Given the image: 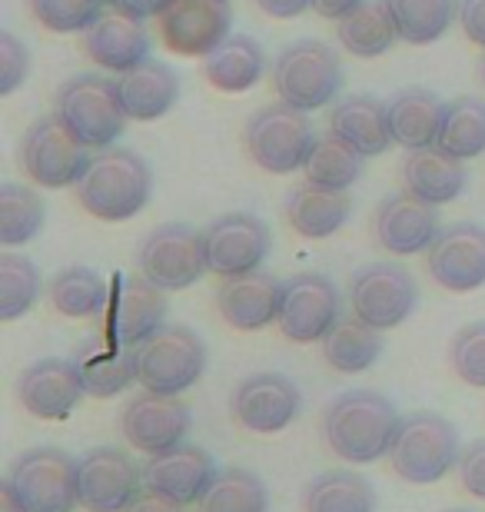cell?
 <instances>
[{
  "mask_svg": "<svg viewBox=\"0 0 485 512\" xmlns=\"http://www.w3.org/2000/svg\"><path fill=\"white\" fill-rule=\"evenodd\" d=\"M123 439L143 456H160L180 446L190 433V409L180 396H163L143 389L123 406Z\"/></svg>",
  "mask_w": 485,
  "mask_h": 512,
  "instance_id": "e0dca14e",
  "label": "cell"
},
{
  "mask_svg": "<svg viewBox=\"0 0 485 512\" xmlns=\"http://www.w3.org/2000/svg\"><path fill=\"white\" fill-rule=\"evenodd\" d=\"M27 7L50 34H84L103 14L100 0H27Z\"/></svg>",
  "mask_w": 485,
  "mask_h": 512,
  "instance_id": "b9f144b4",
  "label": "cell"
},
{
  "mask_svg": "<svg viewBox=\"0 0 485 512\" xmlns=\"http://www.w3.org/2000/svg\"><path fill=\"white\" fill-rule=\"evenodd\" d=\"M140 273L160 290L177 293L193 286L200 276L210 270L206 266V243L203 230H193L187 223H163L150 230L140 243L137 253Z\"/></svg>",
  "mask_w": 485,
  "mask_h": 512,
  "instance_id": "8fae6325",
  "label": "cell"
},
{
  "mask_svg": "<svg viewBox=\"0 0 485 512\" xmlns=\"http://www.w3.org/2000/svg\"><path fill=\"white\" fill-rule=\"evenodd\" d=\"M459 483L469 496L485 499V439H476L466 446V453L459 456Z\"/></svg>",
  "mask_w": 485,
  "mask_h": 512,
  "instance_id": "f6af8a7d",
  "label": "cell"
},
{
  "mask_svg": "<svg viewBox=\"0 0 485 512\" xmlns=\"http://www.w3.org/2000/svg\"><path fill=\"white\" fill-rule=\"evenodd\" d=\"M353 213V200L346 190H323L316 183H303L286 197V220L303 240H329L343 230Z\"/></svg>",
  "mask_w": 485,
  "mask_h": 512,
  "instance_id": "f546056e",
  "label": "cell"
},
{
  "mask_svg": "<svg viewBox=\"0 0 485 512\" xmlns=\"http://www.w3.org/2000/svg\"><path fill=\"white\" fill-rule=\"evenodd\" d=\"M50 306L67 320H94L110 303V286L90 266H64L47 283Z\"/></svg>",
  "mask_w": 485,
  "mask_h": 512,
  "instance_id": "d6a6232c",
  "label": "cell"
},
{
  "mask_svg": "<svg viewBox=\"0 0 485 512\" xmlns=\"http://www.w3.org/2000/svg\"><path fill=\"white\" fill-rule=\"evenodd\" d=\"M150 193L153 177L147 160L130 147L97 150L77 183V203L103 223L133 220L150 203Z\"/></svg>",
  "mask_w": 485,
  "mask_h": 512,
  "instance_id": "7a4b0ae2",
  "label": "cell"
},
{
  "mask_svg": "<svg viewBox=\"0 0 485 512\" xmlns=\"http://www.w3.org/2000/svg\"><path fill=\"white\" fill-rule=\"evenodd\" d=\"M90 147H84L70 127L54 117H40L37 124H30L27 133L20 137L17 163L20 173L47 190H67L77 187L80 177L90 167Z\"/></svg>",
  "mask_w": 485,
  "mask_h": 512,
  "instance_id": "8992f818",
  "label": "cell"
},
{
  "mask_svg": "<svg viewBox=\"0 0 485 512\" xmlns=\"http://www.w3.org/2000/svg\"><path fill=\"white\" fill-rule=\"evenodd\" d=\"M346 70L343 60L323 40H296L276 57L273 67V90L283 104L296 110H319L329 107L343 94Z\"/></svg>",
  "mask_w": 485,
  "mask_h": 512,
  "instance_id": "5b68a950",
  "label": "cell"
},
{
  "mask_svg": "<svg viewBox=\"0 0 485 512\" xmlns=\"http://www.w3.org/2000/svg\"><path fill=\"white\" fill-rule=\"evenodd\" d=\"M246 153L253 163L266 173H293L306 163L309 150L316 143L313 124H309L306 110H296L290 104H266L246 120L243 130Z\"/></svg>",
  "mask_w": 485,
  "mask_h": 512,
  "instance_id": "52a82bcc",
  "label": "cell"
},
{
  "mask_svg": "<svg viewBox=\"0 0 485 512\" xmlns=\"http://www.w3.org/2000/svg\"><path fill=\"white\" fill-rule=\"evenodd\" d=\"M266 54L253 37L230 34L213 54L203 57V77L206 84L220 94H246L263 80Z\"/></svg>",
  "mask_w": 485,
  "mask_h": 512,
  "instance_id": "4dcf8cb0",
  "label": "cell"
},
{
  "mask_svg": "<svg viewBox=\"0 0 485 512\" xmlns=\"http://www.w3.org/2000/svg\"><path fill=\"white\" fill-rule=\"evenodd\" d=\"M27 77H30V50L10 30H0V97H10Z\"/></svg>",
  "mask_w": 485,
  "mask_h": 512,
  "instance_id": "ee69618b",
  "label": "cell"
},
{
  "mask_svg": "<svg viewBox=\"0 0 485 512\" xmlns=\"http://www.w3.org/2000/svg\"><path fill=\"white\" fill-rule=\"evenodd\" d=\"M392 24H396L399 40L416 47L436 44L439 37H446L452 20H459L456 0H383Z\"/></svg>",
  "mask_w": 485,
  "mask_h": 512,
  "instance_id": "d590c367",
  "label": "cell"
},
{
  "mask_svg": "<svg viewBox=\"0 0 485 512\" xmlns=\"http://www.w3.org/2000/svg\"><path fill=\"white\" fill-rule=\"evenodd\" d=\"M260 10L266 17H276V20H293L299 17L303 10L313 7V0H256Z\"/></svg>",
  "mask_w": 485,
  "mask_h": 512,
  "instance_id": "c3c4849f",
  "label": "cell"
},
{
  "mask_svg": "<svg viewBox=\"0 0 485 512\" xmlns=\"http://www.w3.org/2000/svg\"><path fill=\"white\" fill-rule=\"evenodd\" d=\"M419 303V286L412 280L406 266L383 260L363 266L353 280H349V306L353 316L376 330H396L406 323Z\"/></svg>",
  "mask_w": 485,
  "mask_h": 512,
  "instance_id": "30bf717a",
  "label": "cell"
},
{
  "mask_svg": "<svg viewBox=\"0 0 485 512\" xmlns=\"http://www.w3.org/2000/svg\"><path fill=\"white\" fill-rule=\"evenodd\" d=\"M127 512H187V506H180V503H173V499H167V496L143 489V493L127 506Z\"/></svg>",
  "mask_w": 485,
  "mask_h": 512,
  "instance_id": "7dc6e473",
  "label": "cell"
},
{
  "mask_svg": "<svg viewBox=\"0 0 485 512\" xmlns=\"http://www.w3.org/2000/svg\"><path fill=\"white\" fill-rule=\"evenodd\" d=\"M163 47L180 57H206L230 37V0H170L157 17Z\"/></svg>",
  "mask_w": 485,
  "mask_h": 512,
  "instance_id": "5bb4252c",
  "label": "cell"
},
{
  "mask_svg": "<svg viewBox=\"0 0 485 512\" xmlns=\"http://www.w3.org/2000/svg\"><path fill=\"white\" fill-rule=\"evenodd\" d=\"M459 27L469 44L485 50V0H459Z\"/></svg>",
  "mask_w": 485,
  "mask_h": 512,
  "instance_id": "bcb514c9",
  "label": "cell"
},
{
  "mask_svg": "<svg viewBox=\"0 0 485 512\" xmlns=\"http://www.w3.org/2000/svg\"><path fill=\"white\" fill-rule=\"evenodd\" d=\"M140 386L150 393L180 396L200 383L206 346L187 326H163L140 346Z\"/></svg>",
  "mask_w": 485,
  "mask_h": 512,
  "instance_id": "9c48e42d",
  "label": "cell"
},
{
  "mask_svg": "<svg viewBox=\"0 0 485 512\" xmlns=\"http://www.w3.org/2000/svg\"><path fill=\"white\" fill-rule=\"evenodd\" d=\"M459 433L439 413H412L399 423L389 463L402 483L432 486L459 466Z\"/></svg>",
  "mask_w": 485,
  "mask_h": 512,
  "instance_id": "277c9868",
  "label": "cell"
},
{
  "mask_svg": "<svg viewBox=\"0 0 485 512\" xmlns=\"http://www.w3.org/2000/svg\"><path fill=\"white\" fill-rule=\"evenodd\" d=\"M339 310H343V300L329 276L296 273L293 280L283 283V306L276 326L290 343H323L326 333L343 320Z\"/></svg>",
  "mask_w": 485,
  "mask_h": 512,
  "instance_id": "7c38bea8",
  "label": "cell"
},
{
  "mask_svg": "<svg viewBox=\"0 0 485 512\" xmlns=\"http://www.w3.org/2000/svg\"><path fill=\"white\" fill-rule=\"evenodd\" d=\"M84 396H87L84 376H80L74 360L47 356V360L30 363L17 380L20 406H24L34 419H47V423L67 419L80 406Z\"/></svg>",
  "mask_w": 485,
  "mask_h": 512,
  "instance_id": "ffe728a7",
  "label": "cell"
},
{
  "mask_svg": "<svg viewBox=\"0 0 485 512\" xmlns=\"http://www.w3.org/2000/svg\"><path fill=\"white\" fill-rule=\"evenodd\" d=\"M449 360L462 383L485 389V320L462 326V330L452 336Z\"/></svg>",
  "mask_w": 485,
  "mask_h": 512,
  "instance_id": "7bdbcfd3",
  "label": "cell"
},
{
  "mask_svg": "<svg viewBox=\"0 0 485 512\" xmlns=\"http://www.w3.org/2000/svg\"><path fill=\"white\" fill-rule=\"evenodd\" d=\"M7 486L14 489L24 512H74L77 499V459L64 449L37 446L10 466Z\"/></svg>",
  "mask_w": 485,
  "mask_h": 512,
  "instance_id": "ba28073f",
  "label": "cell"
},
{
  "mask_svg": "<svg viewBox=\"0 0 485 512\" xmlns=\"http://www.w3.org/2000/svg\"><path fill=\"white\" fill-rule=\"evenodd\" d=\"M446 107H449L446 100H442L439 94H432V90H426V87L399 90V94L386 104L392 140L406 150L436 147Z\"/></svg>",
  "mask_w": 485,
  "mask_h": 512,
  "instance_id": "83f0119b",
  "label": "cell"
},
{
  "mask_svg": "<svg viewBox=\"0 0 485 512\" xmlns=\"http://www.w3.org/2000/svg\"><path fill=\"white\" fill-rule=\"evenodd\" d=\"M436 147L452 153L456 160H476L485 153V100L482 97H456L446 107Z\"/></svg>",
  "mask_w": 485,
  "mask_h": 512,
  "instance_id": "74e56055",
  "label": "cell"
},
{
  "mask_svg": "<svg viewBox=\"0 0 485 512\" xmlns=\"http://www.w3.org/2000/svg\"><path fill=\"white\" fill-rule=\"evenodd\" d=\"M40 296L37 266L20 253L0 256V323H14L34 310Z\"/></svg>",
  "mask_w": 485,
  "mask_h": 512,
  "instance_id": "60d3db41",
  "label": "cell"
},
{
  "mask_svg": "<svg viewBox=\"0 0 485 512\" xmlns=\"http://www.w3.org/2000/svg\"><path fill=\"white\" fill-rule=\"evenodd\" d=\"M283 306V283L273 273L253 270L240 276H226L216 290V310L223 323L240 333L266 330L270 323L280 320Z\"/></svg>",
  "mask_w": 485,
  "mask_h": 512,
  "instance_id": "7402d4cb",
  "label": "cell"
},
{
  "mask_svg": "<svg viewBox=\"0 0 485 512\" xmlns=\"http://www.w3.org/2000/svg\"><path fill=\"white\" fill-rule=\"evenodd\" d=\"M196 512H270V493L256 473L230 466L220 469L206 496L196 503Z\"/></svg>",
  "mask_w": 485,
  "mask_h": 512,
  "instance_id": "f35d334b",
  "label": "cell"
},
{
  "mask_svg": "<svg viewBox=\"0 0 485 512\" xmlns=\"http://www.w3.org/2000/svg\"><path fill=\"white\" fill-rule=\"evenodd\" d=\"M0 512H24V506L17 503L14 489L7 486V479H4V486H0Z\"/></svg>",
  "mask_w": 485,
  "mask_h": 512,
  "instance_id": "816d5d0a",
  "label": "cell"
},
{
  "mask_svg": "<svg viewBox=\"0 0 485 512\" xmlns=\"http://www.w3.org/2000/svg\"><path fill=\"white\" fill-rule=\"evenodd\" d=\"M216 476H220V469L206 449L180 443L167 453L150 456V463L143 466V489L167 496L180 506H196Z\"/></svg>",
  "mask_w": 485,
  "mask_h": 512,
  "instance_id": "44dd1931",
  "label": "cell"
},
{
  "mask_svg": "<svg viewBox=\"0 0 485 512\" xmlns=\"http://www.w3.org/2000/svg\"><path fill=\"white\" fill-rule=\"evenodd\" d=\"M482 84H485V57H482Z\"/></svg>",
  "mask_w": 485,
  "mask_h": 512,
  "instance_id": "db71d44e",
  "label": "cell"
},
{
  "mask_svg": "<svg viewBox=\"0 0 485 512\" xmlns=\"http://www.w3.org/2000/svg\"><path fill=\"white\" fill-rule=\"evenodd\" d=\"M167 320V290H160L157 283H150L147 276H117V283L110 286V303H107V330L117 336L123 346L140 350L153 333L163 330Z\"/></svg>",
  "mask_w": 485,
  "mask_h": 512,
  "instance_id": "ac0fdd59",
  "label": "cell"
},
{
  "mask_svg": "<svg viewBox=\"0 0 485 512\" xmlns=\"http://www.w3.org/2000/svg\"><path fill=\"white\" fill-rule=\"evenodd\" d=\"M100 4H103V7H117L120 0H100Z\"/></svg>",
  "mask_w": 485,
  "mask_h": 512,
  "instance_id": "f5cc1de1",
  "label": "cell"
},
{
  "mask_svg": "<svg viewBox=\"0 0 485 512\" xmlns=\"http://www.w3.org/2000/svg\"><path fill=\"white\" fill-rule=\"evenodd\" d=\"M54 114L70 127V133L90 150H107L127 127L117 80L103 74H77L60 84L54 97Z\"/></svg>",
  "mask_w": 485,
  "mask_h": 512,
  "instance_id": "3957f363",
  "label": "cell"
},
{
  "mask_svg": "<svg viewBox=\"0 0 485 512\" xmlns=\"http://www.w3.org/2000/svg\"><path fill=\"white\" fill-rule=\"evenodd\" d=\"M363 170H366V157L353 143L336 137V133L319 137L303 163L306 183H316V187H323V190H349L363 177Z\"/></svg>",
  "mask_w": 485,
  "mask_h": 512,
  "instance_id": "8d00e7d4",
  "label": "cell"
},
{
  "mask_svg": "<svg viewBox=\"0 0 485 512\" xmlns=\"http://www.w3.org/2000/svg\"><path fill=\"white\" fill-rule=\"evenodd\" d=\"M376 240L392 256H416L436 243L442 223L432 203H422L412 193H392L376 210Z\"/></svg>",
  "mask_w": 485,
  "mask_h": 512,
  "instance_id": "603a6c76",
  "label": "cell"
},
{
  "mask_svg": "<svg viewBox=\"0 0 485 512\" xmlns=\"http://www.w3.org/2000/svg\"><path fill=\"white\" fill-rule=\"evenodd\" d=\"M170 0H120V10H127L130 17L147 20V17H160V10L167 7Z\"/></svg>",
  "mask_w": 485,
  "mask_h": 512,
  "instance_id": "f907efd6",
  "label": "cell"
},
{
  "mask_svg": "<svg viewBox=\"0 0 485 512\" xmlns=\"http://www.w3.org/2000/svg\"><path fill=\"white\" fill-rule=\"evenodd\" d=\"M117 90H120L127 117L137 120V124H150V120H160L173 104H177L180 77L173 67L147 57L143 64L127 70V74H120Z\"/></svg>",
  "mask_w": 485,
  "mask_h": 512,
  "instance_id": "484cf974",
  "label": "cell"
},
{
  "mask_svg": "<svg viewBox=\"0 0 485 512\" xmlns=\"http://www.w3.org/2000/svg\"><path fill=\"white\" fill-rule=\"evenodd\" d=\"M363 4L366 0H313V10L326 20H343L346 14H353V10Z\"/></svg>",
  "mask_w": 485,
  "mask_h": 512,
  "instance_id": "681fc988",
  "label": "cell"
},
{
  "mask_svg": "<svg viewBox=\"0 0 485 512\" xmlns=\"http://www.w3.org/2000/svg\"><path fill=\"white\" fill-rule=\"evenodd\" d=\"M336 37H339V44L346 47V54H353L359 60L383 57L399 40L396 24H392L383 0H379V4L376 0H366V4L356 7L353 14L336 20Z\"/></svg>",
  "mask_w": 485,
  "mask_h": 512,
  "instance_id": "836d02e7",
  "label": "cell"
},
{
  "mask_svg": "<svg viewBox=\"0 0 485 512\" xmlns=\"http://www.w3.org/2000/svg\"><path fill=\"white\" fill-rule=\"evenodd\" d=\"M379 356H383V330L363 323L359 316L339 320L323 340V360L343 376L373 370L379 363Z\"/></svg>",
  "mask_w": 485,
  "mask_h": 512,
  "instance_id": "1f68e13d",
  "label": "cell"
},
{
  "mask_svg": "<svg viewBox=\"0 0 485 512\" xmlns=\"http://www.w3.org/2000/svg\"><path fill=\"white\" fill-rule=\"evenodd\" d=\"M77 370L84 376L87 396L94 399H113L133 383H140V353L133 346H123L117 336L107 330L94 333L77 350Z\"/></svg>",
  "mask_w": 485,
  "mask_h": 512,
  "instance_id": "d4e9b609",
  "label": "cell"
},
{
  "mask_svg": "<svg viewBox=\"0 0 485 512\" xmlns=\"http://www.w3.org/2000/svg\"><path fill=\"white\" fill-rule=\"evenodd\" d=\"M399 413L383 393L373 389H349L336 396L323 413V436L326 446L343 459V463H379L389 456L399 433Z\"/></svg>",
  "mask_w": 485,
  "mask_h": 512,
  "instance_id": "6da1fadb",
  "label": "cell"
},
{
  "mask_svg": "<svg viewBox=\"0 0 485 512\" xmlns=\"http://www.w3.org/2000/svg\"><path fill=\"white\" fill-rule=\"evenodd\" d=\"M429 276L449 293H472L485 286V227L469 220L449 223L426 250Z\"/></svg>",
  "mask_w": 485,
  "mask_h": 512,
  "instance_id": "d6986e66",
  "label": "cell"
},
{
  "mask_svg": "<svg viewBox=\"0 0 485 512\" xmlns=\"http://www.w3.org/2000/svg\"><path fill=\"white\" fill-rule=\"evenodd\" d=\"M306 512H376V489L366 476L349 469H329L306 486Z\"/></svg>",
  "mask_w": 485,
  "mask_h": 512,
  "instance_id": "e575fe53",
  "label": "cell"
},
{
  "mask_svg": "<svg viewBox=\"0 0 485 512\" xmlns=\"http://www.w3.org/2000/svg\"><path fill=\"white\" fill-rule=\"evenodd\" d=\"M84 50L100 70L127 74L147 60L150 37L143 30V20L130 17L120 7H103V14L84 30Z\"/></svg>",
  "mask_w": 485,
  "mask_h": 512,
  "instance_id": "cb8c5ba5",
  "label": "cell"
},
{
  "mask_svg": "<svg viewBox=\"0 0 485 512\" xmlns=\"http://www.w3.org/2000/svg\"><path fill=\"white\" fill-rule=\"evenodd\" d=\"M452 512H469V509H452Z\"/></svg>",
  "mask_w": 485,
  "mask_h": 512,
  "instance_id": "11a10c76",
  "label": "cell"
},
{
  "mask_svg": "<svg viewBox=\"0 0 485 512\" xmlns=\"http://www.w3.org/2000/svg\"><path fill=\"white\" fill-rule=\"evenodd\" d=\"M206 266L220 280L260 270V263L270 256L273 237L266 223L253 213H223L203 230Z\"/></svg>",
  "mask_w": 485,
  "mask_h": 512,
  "instance_id": "2e32d148",
  "label": "cell"
},
{
  "mask_svg": "<svg viewBox=\"0 0 485 512\" xmlns=\"http://www.w3.org/2000/svg\"><path fill=\"white\" fill-rule=\"evenodd\" d=\"M230 409L246 433L276 436L290 429L303 413V393L283 373H253L236 383Z\"/></svg>",
  "mask_w": 485,
  "mask_h": 512,
  "instance_id": "4fadbf2b",
  "label": "cell"
},
{
  "mask_svg": "<svg viewBox=\"0 0 485 512\" xmlns=\"http://www.w3.org/2000/svg\"><path fill=\"white\" fill-rule=\"evenodd\" d=\"M402 180H406V193L422 203H432V207H442L466 190V167L442 147H422L409 150L406 163H402Z\"/></svg>",
  "mask_w": 485,
  "mask_h": 512,
  "instance_id": "f1b7e54d",
  "label": "cell"
},
{
  "mask_svg": "<svg viewBox=\"0 0 485 512\" xmlns=\"http://www.w3.org/2000/svg\"><path fill=\"white\" fill-rule=\"evenodd\" d=\"M143 493V473L123 449L100 446L77 459V499L87 512H127Z\"/></svg>",
  "mask_w": 485,
  "mask_h": 512,
  "instance_id": "9a60e30c",
  "label": "cell"
},
{
  "mask_svg": "<svg viewBox=\"0 0 485 512\" xmlns=\"http://www.w3.org/2000/svg\"><path fill=\"white\" fill-rule=\"evenodd\" d=\"M47 223L44 200L24 183H0V247H24Z\"/></svg>",
  "mask_w": 485,
  "mask_h": 512,
  "instance_id": "ab89813d",
  "label": "cell"
},
{
  "mask_svg": "<svg viewBox=\"0 0 485 512\" xmlns=\"http://www.w3.org/2000/svg\"><path fill=\"white\" fill-rule=\"evenodd\" d=\"M329 133L353 143L363 157H379V153H386L396 143L389 130L386 104L369 94L339 97L333 110H329Z\"/></svg>",
  "mask_w": 485,
  "mask_h": 512,
  "instance_id": "4316f807",
  "label": "cell"
}]
</instances>
